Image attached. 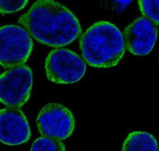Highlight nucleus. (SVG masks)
<instances>
[{"label": "nucleus", "mask_w": 159, "mask_h": 151, "mask_svg": "<svg viewBox=\"0 0 159 151\" xmlns=\"http://www.w3.org/2000/svg\"><path fill=\"white\" fill-rule=\"evenodd\" d=\"M0 140L5 145L16 146L27 142L31 133L28 120L19 108L7 107L1 110Z\"/></svg>", "instance_id": "obj_8"}, {"label": "nucleus", "mask_w": 159, "mask_h": 151, "mask_svg": "<svg viewBox=\"0 0 159 151\" xmlns=\"http://www.w3.org/2000/svg\"><path fill=\"white\" fill-rule=\"evenodd\" d=\"M18 22L35 40L54 48L71 43L82 33L75 14L53 0L36 1Z\"/></svg>", "instance_id": "obj_1"}, {"label": "nucleus", "mask_w": 159, "mask_h": 151, "mask_svg": "<svg viewBox=\"0 0 159 151\" xmlns=\"http://www.w3.org/2000/svg\"><path fill=\"white\" fill-rule=\"evenodd\" d=\"M33 72L26 65L8 69L0 76L1 102L7 107H22L30 98Z\"/></svg>", "instance_id": "obj_5"}, {"label": "nucleus", "mask_w": 159, "mask_h": 151, "mask_svg": "<svg viewBox=\"0 0 159 151\" xmlns=\"http://www.w3.org/2000/svg\"><path fill=\"white\" fill-rule=\"evenodd\" d=\"M29 1H1V14H11L23 9L28 3Z\"/></svg>", "instance_id": "obj_12"}, {"label": "nucleus", "mask_w": 159, "mask_h": 151, "mask_svg": "<svg viewBox=\"0 0 159 151\" xmlns=\"http://www.w3.org/2000/svg\"><path fill=\"white\" fill-rule=\"evenodd\" d=\"M37 128L42 136L63 141L69 138L74 131L75 119L71 111L57 103H50L39 113Z\"/></svg>", "instance_id": "obj_6"}, {"label": "nucleus", "mask_w": 159, "mask_h": 151, "mask_svg": "<svg viewBox=\"0 0 159 151\" xmlns=\"http://www.w3.org/2000/svg\"><path fill=\"white\" fill-rule=\"evenodd\" d=\"M47 78L57 84H71L80 80L85 74V62L75 52L57 48L50 52L45 61Z\"/></svg>", "instance_id": "obj_4"}, {"label": "nucleus", "mask_w": 159, "mask_h": 151, "mask_svg": "<svg viewBox=\"0 0 159 151\" xmlns=\"http://www.w3.org/2000/svg\"><path fill=\"white\" fill-rule=\"evenodd\" d=\"M138 4L144 17L159 25V1H138Z\"/></svg>", "instance_id": "obj_11"}, {"label": "nucleus", "mask_w": 159, "mask_h": 151, "mask_svg": "<svg viewBox=\"0 0 159 151\" xmlns=\"http://www.w3.org/2000/svg\"><path fill=\"white\" fill-rule=\"evenodd\" d=\"M123 34L125 48L129 52L135 56H146L155 45L158 29L148 19L140 17L128 25Z\"/></svg>", "instance_id": "obj_7"}, {"label": "nucleus", "mask_w": 159, "mask_h": 151, "mask_svg": "<svg viewBox=\"0 0 159 151\" xmlns=\"http://www.w3.org/2000/svg\"><path fill=\"white\" fill-rule=\"evenodd\" d=\"M80 45L84 60L96 68L116 66L125 52L122 33L113 23L105 21L90 26L82 34Z\"/></svg>", "instance_id": "obj_2"}, {"label": "nucleus", "mask_w": 159, "mask_h": 151, "mask_svg": "<svg viewBox=\"0 0 159 151\" xmlns=\"http://www.w3.org/2000/svg\"><path fill=\"white\" fill-rule=\"evenodd\" d=\"M121 151H159V146L152 134L146 131H134L126 137Z\"/></svg>", "instance_id": "obj_9"}, {"label": "nucleus", "mask_w": 159, "mask_h": 151, "mask_svg": "<svg viewBox=\"0 0 159 151\" xmlns=\"http://www.w3.org/2000/svg\"><path fill=\"white\" fill-rule=\"evenodd\" d=\"M30 151H66V147L62 141L42 136L34 141Z\"/></svg>", "instance_id": "obj_10"}, {"label": "nucleus", "mask_w": 159, "mask_h": 151, "mask_svg": "<svg viewBox=\"0 0 159 151\" xmlns=\"http://www.w3.org/2000/svg\"><path fill=\"white\" fill-rule=\"evenodd\" d=\"M0 63L11 69L24 65L32 52L33 43L26 30L15 25L2 26L0 30Z\"/></svg>", "instance_id": "obj_3"}]
</instances>
